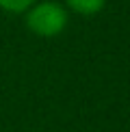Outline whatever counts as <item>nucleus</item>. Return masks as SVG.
Here are the masks:
<instances>
[{"instance_id":"obj_1","label":"nucleus","mask_w":130,"mask_h":132,"mask_svg":"<svg viewBox=\"0 0 130 132\" xmlns=\"http://www.w3.org/2000/svg\"><path fill=\"white\" fill-rule=\"evenodd\" d=\"M69 11L63 7V2L56 0H37L32 7L24 13V26L35 37L50 39L56 37L67 28Z\"/></svg>"},{"instance_id":"obj_2","label":"nucleus","mask_w":130,"mask_h":132,"mask_svg":"<svg viewBox=\"0 0 130 132\" xmlns=\"http://www.w3.org/2000/svg\"><path fill=\"white\" fill-rule=\"evenodd\" d=\"M63 7L69 13L83 15V18H91V15H98L106 7V0H63Z\"/></svg>"},{"instance_id":"obj_3","label":"nucleus","mask_w":130,"mask_h":132,"mask_svg":"<svg viewBox=\"0 0 130 132\" xmlns=\"http://www.w3.org/2000/svg\"><path fill=\"white\" fill-rule=\"evenodd\" d=\"M37 0H0V11L9 15H24Z\"/></svg>"}]
</instances>
